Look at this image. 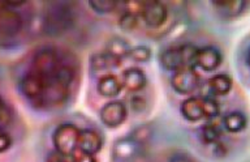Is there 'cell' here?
<instances>
[{"label": "cell", "instance_id": "1", "mask_svg": "<svg viewBox=\"0 0 250 162\" xmlns=\"http://www.w3.org/2000/svg\"><path fill=\"white\" fill-rule=\"evenodd\" d=\"M198 48L193 45H184L179 47L164 50L159 56L162 67L167 71L176 72L181 68L195 67V56Z\"/></svg>", "mask_w": 250, "mask_h": 162}, {"label": "cell", "instance_id": "2", "mask_svg": "<svg viewBox=\"0 0 250 162\" xmlns=\"http://www.w3.org/2000/svg\"><path fill=\"white\" fill-rule=\"evenodd\" d=\"M80 134L81 130H78L72 123H62L56 127L52 135V141L56 152L66 157H72L74 152L78 149Z\"/></svg>", "mask_w": 250, "mask_h": 162}, {"label": "cell", "instance_id": "3", "mask_svg": "<svg viewBox=\"0 0 250 162\" xmlns=\"http://www.w3.org/2000/svg\"><path fill=\"white\" fill-rule=\"evenodd\" d=\"M47 83L48 79L43 77L37 72L29 71L20 80V91L25 98L29 99V102L33 103L34 106L42 107Z\"/></svg>", "mask_w": 250, "mask_h": 162}, {"label": "cell", "instance_id": "4", "mask_svg": "<svg viewBox=\"0 0 250 162\" xmlns=\"http://www.w3.org/2000/svg\"><path fill=\"white\" fill-rule=\"evenodd\" d=\"M62 64V58L55 48L44 47L35 52L31 59V71L37 72L46 79L56 73Z\"/></svg>", "mask_w": 250, "mask_h": 162}, {"label": "cell", "instance_id": "5", "mask_svg": "<svg viewBox=\"0 0 250 162\" xmlns=\"http://www.w3.org/2000/svg\"><path fill=\"white\" fill-rule=\"evenodd\" d=\"M171 85L173 91L180 94H190L199 87V75L194 67L181 68L179 71L173 72Z\"/></svg>", "mask_w": 250, "mask_h": 162}, {"label": "cell", "instance_id": "6", "mask_svg": "<svg viewBox=\"0 0 250 162\" xmlns=\"http://www.w3.org/2000/svg\"><path fill=\"white\" fill-rule=\"evenodd\" d=\"M73 21V16L64 4H54L46 16V29L48 33H64Z\"/></svg>", "mask_w": 250, "mask_h": 162}, {"label": "cell", "instance_id": "7", "mask_svg": "<svg viewBox=\"0 0 250 162\" xmlns=\"http://www.w3.org/2000/svg\"><path fill=\"white\" fill-rule=\"evenodd\" d=\"M101 120L108 128H116L125 122L128 109L121 101H111L101 109Z\"/></svg>", "mask_w": 250, "mask_h": 162}, {"label": "cell", "instance_id": "8", "mask_svg": "<svg viewBox=\"0 0 250 162\" xmlns=\"http://www.w3.org/2000/svg\"><path fill=\"white\" fill-rule=\"evenodd\" d=\"M23 26L22 16L16 9L8 8L5 3L0 9V36L15 37L17 36Z\"/></svg>", "mask_w": 250, "mask_h": 162}, {"label": "cell", "instance_id": "9", "mask_svg": "<svg viewBox=\"0 0 250 162\" xmlns=\"http://www.w3.org/2000/svg\"><path fill=\"white\" fill-rule=\"evenodd\" d=\"M141 144L129 135L126 138H121L113 142L112 146V157L116 162H128L137 157L140 153Z\"/></svg>", "mask_w": 250, "mask_h": 162}, {"label": "cell", "instance_id": "10", "mask_svg": "<svg viewBox=\"0 0 250 162\" xmlns=\"http://www.w3.org/2000/svg\"><path fill=\"white\" fill-rule=\"evenodd\" d=\"M168 16L167 7L162 1H145L141 17L148 28H159Z\"/></svg>", "mask_w": 250, "mask_h": 162}, {"label": "cell", "instance_id": "11", "mask_svg": "<svg viewBox=\"0 0 250 162\" xmlns=\"http://www.w3.org/2000/svg\"><path fill=\"white\" fill-rule=\"evenodd\" d=\"M223 56L218 48L206 46V47L198 48L197 56H195V67L206 72H212L222 64Z\"/></svg>", "mask_w": 250, "mask_h": 162}, {"label": "cell", "instance_id": "12", "mask_svg": "<svg viewBox=\"0 0 250 162\" xmlns=\"http://www.w3.org/2000/svg\"><path fill=\"white\" fill-rule=\"evenodd\" d=\"M248 3L244 0H216L212 1V7L223 19H236L245 11Z\"/></svg>", "mask_w": 250, "mask_h": 162}, {"label": "cell", "instance_id": "13", "mask_svg": "<svg viewBox=\"0 0 250 162\" xmlns=\"http://www.w3.org/2000/svg\"><path fill=\"white\" fill-rule=\"evenodd\" d=\"M121 83H123V88H125L128 92H130V93H138V92H141L146 87L147 79H146V75H145L142 69L132 67L123 72Z\"/></svg>", "mask_w": 250, "mask_h": 162}, {"label": "cell", "instance_id": "14", "mask_svg": "<svg viewBox=\"0 0 250 162\" xmlns=\"http://www.w3.org/2000/svg\"><path fill=\"white\" fill-rule=\"evenodd\" d=\"M103 146V138L94 130H83L78 139V149L89 154H97Z\"/></svg>", "mask_w": 250, "mask_h": 162}, {"label": "cell", "instance_id": "15", "mask_svg": "<svg viewBox=\"0 0 250 162\" xmlns=\"http://www.w3.org/2000/svg\"><path fill=\"white\" fill-rule=\"evenodd\" d=\"M180 113L189 122H198L205 118L202 109V97H189L183 101L180 106Z\"/></svg>", "mask_w": 250, "mask_h": 162}, {"label": "cell", "instance_id": "16", "mask_svg": "<svg viewBox=\"0 0 250 162\" xmlns=\"http://www.w3.org/2000/svg\"><path fill=\"white\" fill-rule=\"evenodd\" d=\"M123 89V83L113 73H107L99 79L97 84L98 93L103 97H116Z\"/></svg>", "mask_w": 250, "mask_h": 162}, {"label": "cell", "instance_id": "17", "mask_svg": "<svg viewBox=\"0 0 250 162\" xmlns=\"http://www.w3.org/2000/svg\"><path fill=\"white\" fill-rule=\"evenodd\" d=\"M121 64V60L112 56L107 51L97 52L90 58V67L94 72L109 71L113 68H117Z\"/></svg>", "mask_w": 250, "mask_h": 162}, {"label": "cell", "instance_id": "18", "mask_svg": "<svg viewBox=\"0 0 250 162\" xmlns=\"http://www.w3.org/2000/svg\"><path fill=\"white\" fill-rule=\"evenodd\" d=\"M222 124L230 134H240L248 126V118L240 111H232L223 118Z\"/></svg>", "mask_w": 250, "mask_h": 162}, {"label": "cell", "instance_id": "19", "mask_svg": "<svg viewBox=\"0 0 250 162\" xmlns=\"http://www.w3.org/2000/svg\"><path fill=\"white\" fill-rule=\"evenodd\" d=\"M233 80L227 73H219L208 80V88L215 95H226L232 91Z\"/></svg>", "mask_w": 250, "mask_h": 162}, {"label": "cell", "instance_id": "20", "mask_svg": "<svg viewBox=\"0 0 250 162\" xmlns=\"http://www.w3.org/2000/svg\"><path fill=\"white\" fill-rule=\"evenodd\" d=\"M130 50H132V47H130L128 41L121 38V37H113L107 42V46H105V51L120 60L129 56Z\"/></svg>", "mask_w": 250, "mask_h": 162}, {"label": "cell", "instance_id": "21", "mask_svg": "<svg viewBox=\"0 0 250 162\" xmlns=\"http://www.w3.org/2000/svg\"><path fill=\"white\" fill-rule=\"evenodd\" d=\"M220 136H222L220 126H218V123L215 122L206 123L199 131V138L206 145H212L215 142H218L220 140Z\"/></svg>", "mask_w": 250, "mask_h": 162}, {"label": "cell", "instance_id": "22", "mask_svg": "<svg viewBox=\"0 0 250 162\" xmlns=\"http://www.w3.org/2000/svg\"><path fill=\"white\" fill-rule=\"evenodd\" d=\"M89 7L94 12L107 15V13H112L117 8V1L115 0H90Z\"/></svg>", "mask_w": 250, "mask_h": 162}, {"label": "cell", "instance_id": "23", "mask_svg": "<svg viewBox=\"0 0 250 162\" xmlns=\"http://www.w3.org/2000/svg\"><path fill=\"white\" fill-rule=\"evenodd\" d=\"M202 109L205 116L208 119L218 118L220 114V105L215 98L212 97H202Z\"/></svg>", "mask_w": 250, "mask_h": 162}, {"label": "cell", "instance_id": "24", "mask_svg": "<svg viewBox=\"0 0 250 162\" xmlns=\"http://www.w3.org/2000/svg\"><path fill=\"white\" fill-rule=\"evenodd\" d=\"M138 23H140V16L138 15L125 11L121 15L120 20H119V26L125 32H133V30H136L138 28Z\"/></svg>", "mask_w": 250, "mask_h": 162}, {"label": "cell", "instance_id": "25", "mask_svg": "<svg viewBox=\"0 0 250 162\" xmlns=\"http://www.w3.org/2000/svg\"><path fill=\"white\" fill-rule=\"evenodd\" d=\"M129 58L137 63H146L151 59V48L147 46H137L130 50Z\"/></svg>", "mask_w": 250, "mask_h": 162}, {"label": "cell", "instance_id": "26", "mask_svg": "<svg viewBox=\"0 0 250 162\" xmlns=\"http://www.w3.org/2000/svg\"><path fill=\"white\" fill-rule=\"evenodd\" d=\"M12 122V113L8 105L4 102V99L0 97V130L4 127L9 126Z\"/></svg>", "mask_w": 250, "mask_h": 162}, {"label": "cell", "instance_id": "27", "mask_svg": "<svg viewBox=\"0 0 250 162\" xmlns=\"http://www.w3.org/2000/svg\"><path fill=\"white\" fill-rule=\"evenodd\" d=\"M151 134H152L151 128H150L148 126H146V124H144V126L138 127V128L133 132L132 136L136 139L137 141L140 142L141 145H144L145 142L151 138Z\"/></svg>", "mask_w": 250, "mask_h": 162}, {"label": "cell", "instance_id": "28", "mask_svg": "<svg viewBox=\"0 0 250 162\" xmlns=\"http://www.w3.org/2000/svg\"><path fill=\"white\" fill-rule=\"evenodd\" d=\"M72 162H98L95 154H89L77 149L72 156Z\"/></svg>", "mask_w": 250, "mask_h": 162}, {"label": "cell", "instance_id": "29", "mask_svg": "<svg viewBox=\"0 0 250 162\" xmlns=\"http://www.w3.org/2000/svg\"><path fill=\"white\" fill-rule=\"evenodd\" d=\"M12 144H13V140L11 136L3 130H0V153H4L8 149H11Z\"/></svg>", "mask_w": 250, "mask_h": 162}, {"label": "cell", "instance_id": "30", "mask_svg": "<svg viewBox=\"0 0 250 162\" xmlns=\"http://www.w3.org/2000/svg\"><path fill=\"white\" fill-rule=\"evenodd\" d=\"M130 106L134 111H141L144 110L146 107V101H145L141 95H134L132 99H130Z\"/></svg>", "mask_w": 250, "mask_h": 162}, {"label": "cell", "instance_id": "31", "mask_svg": "<svg viewBox=\"0 0 250 162\" xmlns=\"http://www.w3.org/2000/svg\"><path fill=\"white\" fill-rule=\"evenodd\" d=\"M46 162H72V157H66V156H62L58 152H54L47 157Z\"/></svg>", "mask_w": 250, "mask_h": 162}, {"label": "cell", "instance_id": "32", "mask_svg": "<svg viewBox=\"0 0 250 162\" xmlns=\"http://www.w3.org/2000/svg\"><path fill=\"white\" fill-rule=\"evenodd\" d=\"M169 162H194L187 154H176L169 160Z\"/></svg>", "mask_w": 250, "mask_h": 162}, {"label": "cell", "instance_id": "33", "mask_svg": "<svg viewBox=\"0 0 250 162\" xmlns=\"http://www.w3.org/2000/svg\"><path fill=\"white\" fill-rule=\"evenodd\" d=\"M246 63H248V66L250 67V48L249 51H248V54H246Z\"/></svg>", "mask_w": 250, "mask_h": 162}, {"label": "cell", "instance_id": "34", "mask_svg": "<svg viewBox=\"0 0 250 162\" xmlns=\"http://www.w3.org/2000/svg\"><path fill=\"white\" fill-rule=\"evenodd\" d=\"M3 7H4V1H3V0H1V1H0V9L3 8Z\"/></svg>", "mask_w": 250, "mask_h": 162}]
</instances>
